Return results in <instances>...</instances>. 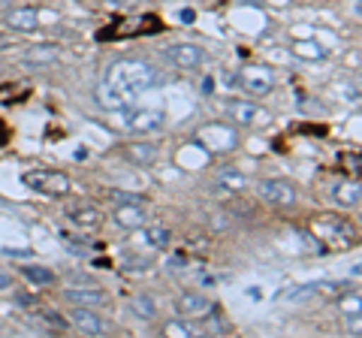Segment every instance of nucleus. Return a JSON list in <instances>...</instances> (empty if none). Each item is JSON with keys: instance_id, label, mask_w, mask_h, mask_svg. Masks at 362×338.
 <instances>
[{"instance_id": "20e7f679", "label": "nucleus", "mask_w": 362, "mask_h": 338, "mask_svg": "<svg viewBox=\"0 0 362 338\" xmlns=\"http://www.w3.org/2000/svg\"><path fill=\"white\" fill-rule=\"evenodd\" d=\"M314 230H317V239H320L326 247H347V245H354V239H356V230L350 227L344 218H332V215L317 218Z\"/></svg>"}, {"instance_id": "b1692460", "label": "nucleus", "mask_w": 362, "mask_h": 338, "mask_svg": "<svg viewBox=\"0 0 362 338\" xmlns=\"http://www.w3.org/2000/svg\"><path fill=\"white\" fill-rule=\"evenodd\" d=\"M338 308H341V314L347 320H359V311H362V296L354 290V293H347L344 290V296H341V302H338Z\"/></svg>"}, {"instance_id": "dca6fc26", "label": "nucleus", "mask_w": 362, "mask_h": 338, "mask_svg": "<svg viewBox=\"0 0 362 338\" xmlns=\"http://www.w3.org/2000/svg\"><path fill=\"white\" fill-rule=\"evenodd\" d=\"M6 28H13L18 33L37 30L40 28V13L33 6H18V9H13V13L6 16Z\"/></svg>"}, {"instance_id": "39448f33", "label": "nucleus", "mask_w": 362, "mask_h": 338, "mask_svg": "<svg viewBox=\"0 0 362 338\" xmlns=\"http://www.w3.org/2000/svg\"><path fill=\"white\" fill-rule=\"evenodd\" d=\"M199 142L206 145L211 154H226V151L239 148V130H235L230 121L226 124L214 121V124H206V127L199 130Z\"/></svg>"}, {"instance_id": "c85d7f7f", "label": "nucleus", "mask_w": 362, "mask_h": 338, "mask_svg": "<svg viewBox=\"0 0 362 338\" xmlns=\"http://www.w3.org/2000/svg\"><path fill=\"white\" fill-rule=\"evenodd\" d=\"M181 18H185V25H190V21H194V9H185V13H181Z\"/></svg>"}, {"instance_id": "4468645a", "label": "nucleus", "mask_w": 362, "mask_h": 338, "mask_svg": "<svg viewBox=\"0 0 362 338\" xmlns=\"http://www.w3.org/2000/svg\"><path fill=\"white\" fill-rule=\"evenodd\" d=\"M70 326H76L78 332L94 335V338L109 335V320L97 317V314L90 311V308H76V311H73V317H70Z\"/></svg>"}, {"instance_id": "a211bd4d", "label": "nucleus", "mask_w": 362, "mask_h": 338, "mask_svg": "<svg viewBox=\"0 0 362 338\" xmlns=\"http://www.w3.org/2000/svg\"><path fill=\"white\" fill-rule=\"evenodd\" d=\"M332 199L338 202V206H344V209H356L359 206V199H362V194H359V182L354 178H344V182H335L332 185Z\"/></svg>"}, {"instance_id": "393cba45", "label": "nucleus", "mask_w": 362, "mask_h": 338, "mask_svg": "<svg viewBox=\"0 0 362 338\" xmlns=\"http://www.w3.org/2000/svg\"><path fill=\"white\" fill-rule=\"evenodd\" d=\"M163 335H169V338H197V330H194V326H190L187 320L175 317V320H169V323L163 326Z\"/></svg>"}, {"instance_id": "9b49d317", "label": "nucleus", "mask_w": 362, "mask_h": 338, "mask_svg": "<svg viewBox=\"0 0 362 338\" xmlns=\"http://www.w3.org/2000/svg\"><path fill=\"white\" fill-rule=\"evenodd\" d=\"M66 218L85 233H94L103 227V211L97 206H90V202H73V206H66Z\"/></svg>"}, {"instance_id": "cd10ccee", "label": "nucleus", "mask_w": 362, "mask_h": 338, "mask_svg": "<svg viewBox=\"0 0 362 338\" xmlns=\"http://www.w3.org/2000/svg\"><path fill=\"white\" fill-rule=\"evenodd\" d=\"M127 269H148V263L142 257H127Z\"/></svg>"}, {"instance_id": "f03ea898", "label": "nucleus", "mask_w": 362, "mask_h": 338, "mask_svg": "<svg viewBox=\"0 0 362 338\" xmlns=\"http://www.w3.org/2000/svg\"><path fill=\"white\" fill-rule=\"evenodd\" d=\"M226 118H230L233 127H245V130H259L272 124V112L257 106L254 100H233L226 106Z\"/></svg>"}, {"instance_id": "a878e982", "label": "nucleus", "mask_w": 362, "mask_h": 338, "mask_svg": "<svg viewBox=\"0 0 362 338\" xmlns=\"http://www.w3.org/2000/svg\"><path fill=\"white\" fill-rule=\"evenodd\" d=\"M40 314V317L45 320V323H49L52 326V330H58V332H64V330H70V320H66V317H61V314L58 311H52V308H42V311H37Z\"/></svg>"}, {"instance_id": "6e6552de", "label": "nucleus", "mask_w": 362, "mask_h": 338, "mask_svg": "<svg viewBox=\"0 0 362 338\" xmlns=\"http://www.w3.org/2000/svg\"><path fill=\"white\" fill-rule=\"evenodd\" d=\"M163 54L175 70H197V66L209 61V52L197 46V42H175V46H169Z\"/></svg>"}, {"instance_id": "aec40b11", "label": "nucleus", "mask_w": 362, "mask_h": 338, "mask_svg": "<svg viewBox=\"0 0 362 338\" xmlns=\"http://www.w3.org/2000/svg\"><path fill=\"white\" fill-rule=\"evenodd\" d=\"M293 54L302 61H323L326 54V46H320V42H314V40H299V42H293Z\"/></svg>"}, {"instance_id": "ddd939ff", "label": "nucleus", "mask_w": 362, "mask_h": 338, "mask_svg": "<svg viewBox=\"0 0 362 338\" xmlns=\"http://www.w3.org/2000/svg\"><path fill=\"white\" fill-rule=\"evenodd\" d=\"M64 299L76 308H103L109 302V296L100 287H66Z\"/></svg>"}, {"instance_id": "f8f14e48", "label": "nucleus", "mask_w": 362, "mask_h": 338, "mask_svg": "<svg viewBox=\"0 0 362 338\" xmlns=\"http://www.w3.org/2000/svg\"><path fill=\"white\" fill-rule=\"evenodd\" d=\"M94 100H97V106L106 109V112H124V109H130V103H133V97H127L124 91H118V88L109 85L106 78L94 88Z\"/></svg>"}, {"instance_id": "423d86ee", "label": "nucleus", "mask_w": 362, "mask_h": 338, "mask_svg": "<svg viewBox=\"0 0 362 338\" xmlns=\"http://www.w3.org/2000/svg\"><path fill=\"white\" fill-rule=\"evenodd\" d=\"M257 194H259V199L275 209H290V206H296V199H299L296 185L287 182V178H263V182L257 185Z\"/></svg>"}, {"instance_id": "2eb2a0df", "label": "nucleus", "mask_w": 362, "mask_h": 338, "mask_svg": "<svg viewBox=\"0 0 362 338\" xmlns=\"http://www.w3.org/2000/svg\"><path fill=\"white\" fill-rule=\"evenodd\" d=\"M175 311H178V317H206V314H211V305L199 293H181L175 299Z\"/></svg>"}, {"instance_id": "412c9836", "label": "nucleus", "mask_w": 362, "mask_h": 338, "mask_svg": "<svg viewBox=\"0 0 362 338\" xmlns=\"http://www.w3.org/2000/svg\"><path fill=\"white\" fill-rule=\"evenodd\" d=\"M145 242L154 251H166L169 245H173V230L163 227V223H157V227H145Z\"/></svg>"}, {"instance_id": "6ab92c4d", "label": "nucleus", "mask_w": 362, "mask_h": 338, "mask_svg": "<svg viewBox=\"0 0 362 338\" xmlns=\"http://www.w3.org/2000/svg\"><path fill=\"white\" fill-rule=\"evenodd\" d=\"M127 157L136 166H154L157 157H160V148L154 142H130L127 145Z\"/></svg>"}, {"instance_id": "f257e3e1", "label": "nucleus", "mask_w": 362, "mask_h": 338, "mask_svg": "<svg viewBox=\"0 0 362 338\" xmlns=\"http://www.w3.org/2000/svg\"><path fill=\"white\" fill-rule=\"evenodd\" d=\"M103 78L109 85H115L118 91H124L127 97H139V94H145L148 88H154L157 82H160V73H157L148 61L121 58V61H112L106 66Z\"/></svg>"}, {"instance_id": "1a4fd4ad", "label": "nucleus", "mask_w": 362, "mask_h": 338, "mask_svg": "<svg viewBox=\"0 0 362 338\" xmlns=\"http://www.w3.org/2000/svg\"><path fill=\"white\" fill-rule=\"evenodd\" d=\"M163 121H166L163 109H130L124 127L130 133H136V136H148V133H157L163 127Z\"/></svg>"}, {"instance_id": "f3484780", "label": "nucleus", "mask_w": 362, "mask_h": 338, "mask_svg": "<svg viewBox=\"0 0 362 338\" xmlns=\"http://www.w3.org/2000/svg\"><path fill=\"white\" fill-rule=\"evenodd\" d=\"M247 175L239 173V169H221L218 178H214V190H221V194H242L247 190Z\"/></svg>"}, {"instance_id": "5701e85b", "label": "nucleus", "mask_w": 362, "mask_h": 338, "mask_svg": "<svg viewBox=\"0 0 362 338\" xmlns=\"http://www.w3.org/2000/svg\"><path fill=\"white\" fill-rule=\"evenodd\" d=\"M21 275H25L30 284H37V287L54 284V272H52V269H42V266H30V263H25V266H21Z\"/></svg>"}, {"instance_id": "4be33fe9", "label": "nucleus", "mask_w": 362, "mask_h": 338, "mask_svg": "<svg viewBox=\"0 0 362 338\" xmlns=\"http://www.w3.org/2000/svg\"><path fill=\"white\" fill-rule=\"evenodd\" d=\"M130 314L139 320H154L157 317V302L151 296H133L130 299Z\"/></svg>"}, {"instance_id": "0eeeda50", "label": "nucleus", "mask_w": 362, "mask_h": 338, "mask_svg": "<svg viewBox=\"0 0 362 338\" xmlns=\"http://www.w3.org/2000/svg\"><path fill=\"white\" fill-rule=\"evenodd\" d=\"M235 82H239L242 91L251 94V97H266V94L275 91V73H272L269 66H245Z\"/></svg>"}, {"instance_id": "bb28decb", "label": "nucleus", "mask_w": 362, "mask_h": 338, "mask_svg": "<svg viewBox=\"0 0 362 338\" xmlns=\"http://www.w3.org/2000/svg\"><path fill=\"white\" fill-rule=\"evenodd\" d=\"M16 287V281L13 278H9L6 272H0V293H9V290H13Z\"/></svg>"}, {"instance_id": "7ed1b4c3", "label": "nucleus", "mask_w": 362, "mask_h": 338, "mask_svg": "<svg viewBox=\"0 0 362 338\" xmlns=\"http://www.w3.org/2000/svg\"><path fill=\"white\" fill-rule=\"evenodd\" d=\"M21 182L42 197H66L70 194V178L64 173H58V169H33V173L21 175Z\"/></svg>"}, {"instance_id": "9d476101", "label": "nucleus", "mask_w": 362, "mask_h": 338, "mask_svg": "<svg viewBox=\"0 0 362 338\" xmlns=\"http://www.w3.org/2000/svg\"><path fill=\"white\" fill-rule=\"evenodd\" d=\"M112 221L121 230H142L148 223V209H145V202H118L112 211Z\"/></svg>"}]
</instances>
